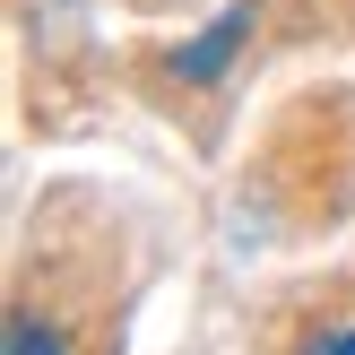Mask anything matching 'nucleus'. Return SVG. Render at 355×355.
<instances>
[{
	"label": "nucleus",
	"mask_w": 355,
	"mask_h": 355,
	"mask_svg": "<svg viewBox=\"0 0 355 355\" xmlns=\"http://www.w3.org/2000/svg\"><path fill=\"white\" fill-rule=\"evenodd\" d=\"M9 355H69V347H61V329H44V321H17V329H9Z\"/></svg>",
	"instance_id": "obj_2"
},
{
	"label": "nucleus",
	"mask_w": 355,
	"mask_h": 355,
	"mask_svg": "<svg viewBox=\"0 0 355 355\" xmlns=\"http://www.w3.org/2000/svg\"><path fill=\"white\" fill-rule=\"evenodd\" d=\"M252 0H234V9H225L217 17V26H208L200 35V44H182V52H173V78H191V87H208V78H225V61H234V44H243V35H252Z\"/></svg>",
	"instance_id": "obj_1"
},
{
	"label": "nucleus",
	"mask_w": 355,
	"mask_h": 355,
	"mask_svg": "<svg viewBox=\"0 0 355 355\" xmlns=\"http://www.w3.org/2000/svg\"><path fill=\"white\" fill-rule=\"evenodd\" d=\"M312 355H355V329H338V338H312Z\"/></svg>",
	"instance_id": "obj_3"
}]
</instances>
